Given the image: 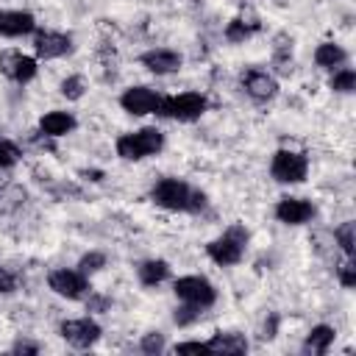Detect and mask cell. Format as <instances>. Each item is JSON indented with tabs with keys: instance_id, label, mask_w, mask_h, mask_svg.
<instances>
[{
	"instance_id": "obj_1",
	"label": "cell",
	"mask_w": 356,
	"mask_h": 356,
	"mask_svg": "<svg viewBox=\"0 0 356 356\" xmlns=\"http://www.w3.org/2000/svg\"><path fill=\"white\" fill-rule=\"evenodd\" d=\"M248 239H250L248 228L242 222H231L220 236H214L206 245V256L214 264H220V267H234V264L242 261L245 248H248Z\"/></svg>"
},
{
	"instance_id": "obj_2",
	"label": "cell",
	"mask_w": 356,
	"mask_h": 356,
	"mask_svg": "<svg viewBox=\"0 0 356 356\" xmlns=\"http://www.w3.org/2000/svg\"><path fill=\"white\" fill-rule=\"evenodd\" d=\"M117 156L122 161H142L147 156H156L164 147V134L159 128H139V131H128L122 136H117L114 142Z\"/></svg>"
},
{
	"instance_id": "obj_23",
	"label": "cell",
	"mask_w": 356,
	"mask_h": 356,
	"mask_svg": "<svg viewBox=\"0 0 356 356\" xmlns=\"http://www.w3.org/2000/svg\"><path fill=\"white\" fill-rule=\"evenodd\" d=\"M334 239H337V245L342 248L345 256H353L356 253V222L345 220L342 225H337L334 228Z\"/></svg>"
},
{
	"instance_id": "obj_12",
	"label": "cell",
	"mask_w": 356,
	"mask_h": 356,
	"mask_svg": "<svg viewBox=\"0 0 356 356\" xmlns=\"http://www.w3.org/2000/svg\"><path fill=\"white\" fill-rule=\"evenodd\" d=\"M33 53H36L39 61L61 58V56L72 53V36L70 33H58V31H39L33 36Z\"/></svg>"
},
{
	"instance_id": "obj_5",
	"label": "cell",
	"mask_w": 356,
	"mask_h": 356,
	"mask_svg": "<svg viewBox=\"0 0 356 356\" xmlns=\"http://www.w3.org/2000/svg\"><path fill=\"white\" fill-rule=\"evenodd\" d=\"M270 175L278 184H303L309 175V159L300 150H275L270 159Z\"/></svg>"
},
{
	"instance_id": "obj_9",
	"label": "cell",
	"mask_w": 356,
	"mask_h": 356,
	"mask_svg": "<svg viewBox=\"0 0 356 356\" xmlns=\"http://www.w3.org/2000/svg\"><path fill=\"white\" fill-rule=\"evenodd\" d=\"M161 97L156 89L150 86H128L122 95H120V106L122 111H128L131 117H145V114H156L159 106H161Z\"/></svg>"
},
{
	"instance_id": "obj_17",
	"label": "cell",
	"mask_w": 356,
	"mask_h": 356,
	"mask_svg": "<svg viewBox=\"0 0 356 356\" xmlns=\"http://www.w3.org/2000/svg\"><path fill=\"white\" fill-rule=\"evenodd\" d=\"M209 350L211 353H245L248 350V339L239 331H217L209 339Z\"/></svg>"
},
{
	"instance_id": "obj_10",
	"label": "cell",
	"mask_w": 356,
	"mask_h": 356,
	"mask_svg": "<svg viewBox=\"0 0 356 356\" xmlns=\"http://www.w3.org/2000/svg\"><path fill=\"white\" fill-rule=\"evenodd\" d=\"M58 334H61V339L67 342V345H72V348H78V350H86V348H92L97 339H100V325L95 323V320H89V317H78V320H64L61 325H58Z\"/></svg>"
},
{
	"instance_id": "obj_24",
	"label": "cell",
	"mask_w": 356,
	"mask_h": 356,
	"mask_svg": "<svg viewBox=\"0 0 356 356\" xmlns=\"http://www.w3.org/2000/svg\"><path fill=\"white\" fill-rule=\"evenodd\" d=\"M58 92L67 97V100H81L86 95V78L83 75H67L58 86Z\"/></svg>"
},
{
	"instance_id": "obj_6",
	"label": "cell",
	"mask_w": 356,
	"mask_h": 356,
	"mask_svg": "<svg viewBox=\"0 0 356 356\" xmlns=\"http://www.w3.org/2000/svg\"><path fill=\"white\" fill-rule=\"evenodd\" d=\"M172 292H175V298L181 303H192V306H200V309H209V306L217 303V289L203 275H181V278H175Z\"/></svg>"
},
{
	"instance_id": "obj_25",
	"label": "cell",
	"mask_w": 356,
	"mask_h": 356,
	"mask_svg": "<svg viewBox=\"0 0 356 356\" xmlns=\"http://www.w3.org/2000/svg\"><path fill=\"white\" fill-rule=\"evenodd\" d=\"M103 267H106V253L89 250V253H83V256L78 259V267H75V270H81L83 275H92V273H97V270H103Z\"/></svg>"
},
{
	"instance_id": "obj_22",
	"label": "cell",
	"mask_w": 356,
	"mask_h": 356,
	"mask_svg": "<svg viewBox=\"0 0 356 356\" xmlns=\"http://www.w3.org/2000/svg\"><path fill=\"white\" fill-rule=\"evenodd\" d=\"M331 72H334V75H331L328 86H331L334 92L350 95V92L356 89V70H353V67H337V70H331Z\"/></svg>"
},
{
	"instance_id": "obj_33",
	"label": "cell",
	"mask_w": 356,
	"mask_h": 356,
	"mask_svg": "<svg viewBox=\"0 0 356 356\" xmlns=\"http://www.w3.org/2000/svg\"><path fill=\"white\" fill-rule=\"evenodd\" d=\"M239 3H245V0H239Z\"/></svg>"
},
{
	"instance_id": "obj_32",
	"label": "cell",
	"mask_w": 356,
	"mask_h": 356,
	"mask_svg": "<svg viewBox=\"0 0 356 356\" xmlns=\"http://www.w3.org/2000/svg\"><path fill=\"white\" fill-rule=\"evenodd\" d=\"M39 348L36 345H31V342H17L14 345V353H36Z\"/></svg>"
},
{
	"instance_id": "obj_28",
	"label": "cell",
	"mask_w": 356,
	"mask_h": 356,
	"mask_svg": "<svg viewBox=\"0 0 356 356\" xmlns=\"http://www.w3.org/2000/svg\"><path fill=\"white\" fill-rule=\"evenodd\" d=\"M139 348H142V353H147V356L161 353V350L167 348V345H164V334H159V331H147V334H142Z\"/></svg>"
},
{
	"instance_id": "obj_21",
	"label": "cell",
	"mask_w": 356,
	"mask_h": 356,
	"mask_svg": "<svg viewBox=\"0 0 356 356\" xmlns=\"http://www.w3.org/2000/svg\"><path fill=\"white\" fill-rule=\"evenodd\" d=\"M334 337L337 331L331 325H323V323L314 325L303 339V353H328V348L334 345Z\"/></svg>"
},
{
	"instance_id": "obj_26",
	"label": "cell",
	"mask_w": 356,
	"mask_h": 356,
	"mask_svg": "<svg viewBox=\"0 0 356 356\" xmlns=\"http://www.w3.org/2000/svg\"><path fill=\"white\" fill-rule=\"evenodd\" d=\"M203 312H206V309H200V306H192V303H181V306L175 309V314H172V320H175V325H181V328H186V325H192V323H197V320L203 317Z\"/></svg>"
},
{
	"instance_id": "obj_4",
	"label": "cell",
	"mask_w": 356,
	"mask_h": 356,
	"mask_svg": "<svg viewBox=\"0 0 356 356\" xmlns=\"http://www.w3.org/2000/svg\"><path fill=\"white\" fill-rule=\"evenodd\" d=\"M150 200L159 206V209H167V211H189V203H192V186L184 181V178H161L153 184L150 189Z\"/></svg>"
},
{
	"instance_id": "obj_29",
	"label": "cell",
	"mask_w": 356,
	"mask_h": 356,
	"mask_svg": "<svg viewBox=\"0 0 356 356\" xmlns=\"http://www.w3.org/2000/svg\"><path fill=\"white\" fill-rule=\"evenodd\" d=\"M337 278H339V284H342L345 289L356 286V264H353V256H345V259H342V264L337 267Z\"/></svg>"
},
{
	"instance_id": "obj_16",
	"label": "cell",
	"mask_w": 356,
	"mask_h": 356,
	"mask_svg": "<svg viewBox=\"0 0 356 356\" xmlns=\"http://www.w3.org/2000/svg\"><path fill=\"white\" fill-rule=\"evenodd\" d=\"M75 125H78V120L70 111H61V108H53V111L39 117V134H44L47 139H61V136L72 134Z\"/></svg>"
},
{
	"instance_id": "obj_18",
	"label": "cell",
	"mask_w": 356,
	"mask_h": 356,
	"mask_svg": "<svg viewBox=\"0 0 356 356\" xmlns=\"http://www.w3.org/2000/svg\"><path fill=\"white\" fill-rule=\"evenodd\" d=\"M256 31H259V17L242 14V17H234V19L225 25V39H228L231 44H242V42L250 39Z\"/></svg>"
},
{
	"instance_id": "obj_13",
	"label": "cell",
	"mask_w": 356,
	"mask_h": 356,
	"mask_svg": "<svg viewBox=\"0 0 356 356\" xmlns=\"http://www.w3.org/2000/svg\"><path fill=\"white\" fill-rule=\"evenodd\" d=\"M139 64L153 75H172L184 67V56L178 50H170V47H153V50L139 56Z\"/></svg>"
},
{
	"instance_id": "obj_11",
	"label": "cell",
	"mask_w": 356,
	"mask_h": 356,
	"mask_svg": "<svg viewBox=\"0 0 356 356\" xmlns=\"http://www.w3.org/2000/svg\"><path fill=\"white\" fill-rule=\"evenodd\" d=\"M242 89L256 103H267V100H273L278 95V81H275L273 72L259 70V67H250V70L242 72Z\"/></svg>"
},
{
	"instance_id": "obj_19",
	"label": "cell",
	"mask_w": 356,
	"mask_h": 356,
	"mask_svg": "<svg viewBox=\"0 0 356 356\" xmlns=\"http://www.w3.org/2000/svg\"><path fill=\"white\" fill-rule=\"evenodd\" d=\"M345 61H348V50H345L342 44H337V42H323V44H317V50H314V64L323 67V70L345 67Z\"/></svg>"
},
{
	"instance_id": "obj_30",
	"label": "cell",
	"mask_w": 356,
	"mask_h": 356,
	"mask_svg": "<svg viewBox=\"0 0 356 356\" xmlns=\"http://www.w3.org/2000/svg\"><path fill=\"white\" fill-rule=\"evenodd\" d=\"M172 353H197V356H203V353H211V350H209V342L186 339V342H178V345L172 348Z\"/></svg>"
},
{
	"instance_id": "obj_3",
	"label": "cell",
	"mask_w": 356,
	"mask_h": 356,
	"mask_svg": "<svg viewBox=\"0 0 356 356\" xmlns=\"http://www.w3.org/2000/svg\"><path fill=\"white\" fill-rule=\"evenodd\" d=\"M209 108V100L206 95L200 92H181V95H167L161 97V106H159V117H167V120H178V122H195L206 114Z\"/></svg>"
},
{
	"instance_id": "obj_8",
	"label": "cell",
	"mask_w": 356,
	"mask_h": 356,
	"mask_svg": "<svg viewBox=\"0 0 356 356\" xmlns=\"http://www.w3.org/2000/svg\"><path fill=\"white\" fill-rule=\"evenodd\" d=\"M0 72L14 83H31L36 78V72H39V58L25 56V53H19L14 47L0 50Z\"/></svg>"
},
{
	"instance_id": "obj_15",
	"label": "cell",
	"mask_w": 356,
	"mask_h": 356,
	"mask_svg": "<svg viewBox=\"0 0 356 356\" xmlns=\"http://www.w3.org/2000/svg\"><path fill=\"white\" fill-rule=\"evenodd\" d=\"M36 31V19L31 11H19V8H0V36L8 39H19Z\"/></svg>"
},
{
	"instance_id": "obj_14",
	"label": "cell",
	"mask_w": 356,
	"mask_h": 356,
	"mask_svg": "<svg viewBox=\"0 0 356 356\" xmlns=\"http://www.w3.org/2000/svg\"><path fill=\"white\" fill-rule=\"evenodd\" d=\"M314 203L306 197H281L275 203V220L284 225H306L314 217Z\"/></svg>"
},
{
	"instance_id": "obj_7",
	"label": "cell",
	"mask_w": 356,
	"mask_h": 356,
	"mask_svg": "<svg viewBox=\"0 0 356 356\" xmlns=\"http://www.w3.org/2000/svg\"><path fill=\"white\" fill-rule=\"evenodd\" d=\"M47 286L67 300H83L92 286H89V275H83L81 270H70V267H56L47 273Z\"/></svg>"
},
{
	"instance_id": "obj_31",
	"label": "cell",
	"mask_w": 356,
	"mask_h": 356,
	"mask_svg": "<svg viewBox=\"0 0 356 356\" xmlns=\"http://www.w3.org/2000/svg\"><path fill=\"white\" fill-rule=\"evenodd\" d=\"M17 289V275L6 267H0V295H11Z\"/></svg>"
},
{
	"instance_id": "obj_27",
	"label": "cell",
	"mask_w": 356,
	"mask_h": 356,
	"mask_svg": "<svg viewBox=\"0 0 356 356\" xmlns=\"http://www.w3.org/2000/svg\"><path fill=\"white\" fill-rule=\"evenodd\" d=\"M19 159H22L19 145H17V142H11V139H3V136H0V170L14 167Z\"/></svg>"
},
{
	"instance_id": "obj_20",
	"label": "cell",
	"mask_w": 356,
	"mask_h": 356,
	"mask_svg": "<svg viewBox=\"0 0 356 356\" xmlns=\"http://www.w3.org/2000/svg\"><path fill=\"white\" fill-rule=\"evenodd\" d=\"M136 278L142 286H159L161 281L170 278V264L164 259H147L136 267Z\"/></svg>"
}]
</instances>
